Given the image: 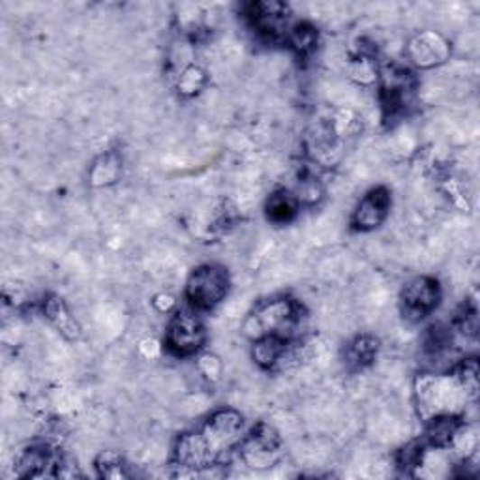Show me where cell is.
I'll return each instance as SVG.
<instances>
[{
	"mask_svg": "<svg viewBox=\"0 0 480 480\" xmlns=\"http://www.w3.org/2000/svg\"><path fill=\"white\" fill-rule=\"evenodd\" d=\"M415 405L420 419L426 422L434 417L458 415L462 417L466 407L476 400L460 374L454 368L447 374L426 372L417 375L413 383Z\"/></svg>",
	"mask_w": 480,
	"mask_h": 480,
	"instance_id": "obj_1",
	"label": "cell"
},
{
	"mask_svg": "<svg viewBox=\"0 0 480 480\" xmlns=\"http://www.w3.org/2000/svg\"><path fill=\"white\" fill-rule=\"evenodd\" d=\"M198 431L208 469L222 467L236 456L245 438V419L236 410L224 407L214 411Z\"/></svg>",
	"mask_w": 480,
	"mask_h": 480,
	"instance_id": "obj_2",
	"label": "cell"
},
{
	"mask_svg": "<svg viewBox=\"0 0 480 480\" xmlns=\"http://www.w3.org/2000/svg\"><path fill=\"white\" fill-rule=\"evenodd\" d=\"M300 323V304L290 297H276L259 302L245 321V336L252 342L265 336H287Z\"/></svg>",
	"mask_w": 480,
	"mask_h": 480,
	"instance_id": "obj_3",
	"label": "cell"
},
{
	"mask_svg": "<svg viewBox=\"0 0 480 480\" xmlns=\"http://www.w3.org/2000/svg\"><path fill=\"white\" fill-rule=\"evenodd\" d=\"M231 280L224 267L220 265H201L189 274L184 295L191 308L199 311L214 309L229 293Z\"/></svg>",
	"mask_w": 480,
	"mask_h": 480,
	"instance_id": "obj_4",
	"label": "cell"
},
{
	"mask_svg": "<svg viewBox=\"0 0 480 480\" xmlns=\"http://www.w3.org/2000/svg\"><path fill=\"white\" fill-rule=\"evenodd\" d=\"M282 447L283 443L278 429L267 422H259L240 441L236 456L250 469L265 471L280 462Z\"/></svg>",
	"mask_w": 480,
	"mask_h": 480,
	"instance_id": "obj_5",
	"label": "cell"
},
{
	"mask_svg": "<svg viewBox=\"0 0 480 480\" xmlns=\"http://www.w3.org/2000/svg\"><path fill=\"white\" fill-rule=\"evenodd\" d=\"M207 342V328L194 311L179 309L165 330V349L173 356L198 355Z\"/></svg>",
	"mask_w": 480,
	"mask_h": 480,
	"instance_id": "obj_6",
	"label": "cell"
},
{
	"mask_svg": "<svg viewBox=\"0 0 480 480\" xmlns=\"http://www.w3.org/2000/svg\"><path fill=\"white\" fill-rule=\"evenodd\" d=\"M402 311L407 319L420 321L434 314L441 302V285L431 276H417L405 283L400 295Z\"/></svg>",
	"mask_w": 480,
	"mask_h": 480,
	"instance_id": "obj_7",
	"label": "cell"
},
{
	"mask_svg": "<svg viewBox=\"0 0 480 480\" xmlns=\"http://www.w3.org/2000/svg\"><path fill=\"white\" fill-rule=\"evenodd\" d=\"M252 29L265 40H285L291 31V10L276 0H261L246 8Z\"/></svg>",
	"mask_w": 480,
	"mask_h": 480,
	"instance_id": "obj_8",
	"label": "cell"
},
{
	"mask_svg": "<svg viewBox=\"0 0 480 480\" xmlns=\"http://www.w3.org/2000/svg\"><path fill=\"white\" fill-rule=\"evenodd\" d=\"M452 55L450 42L438 31H424L410 40L407 45V57L420 68L431 69L445 64Z\"/></svg>",
	"mask_w": 480,
	"mask_h": 480,
	"instance_id": "obj_9",
	"label": "cell"
},
{
	"mask_svg": "<svg viewBox=\"0 0 480 480\" xmlns=\"http://www.w3.org/2000/svg\"><path fill=\"white\" fill-rule=\"evenodd\" d=\"M391 205H392L391 191L385 186L372 188L353 210L351 216L353 229L368 233L381 227L389 218Z\"/></svg>",
	"mask_w": 480,
	"mask_h": 480,
	"instance_id": "obj_10",
	"label": "cell"
},
{
	"mask_svg": "<svg viewBox=\"0 0 480 480\" xmlns=\"http://www.w3.org/2000/svg\"><path fill=\"white\" fill-rule=\"evenodd\" d=\"M62 454L47 445H32L23 450L15 460V475L21 478L57 476Z\"/></svg>",
	"mask_w": 480,
	"mask_h": 480,
	"instance_id": "obj_11",
	"label": "cell"
},
{
	"mask_svg": "<svg viewBox=\"0 0 480 480\" xmlns=\"http://www.w3.org/2000/svg\"><path fill=\"white\" fill-rule=\"evenodd\" d=\"M43 316L66 340L76 342L81 338V327L78 319L71 316L69 308L59 295H50L43 300Z\"/></svg>",
	"mask_w": 480,
	"mask_h": 480,
	"instance_id": "obj_12",
	"label": "cell"
},
{
	"mask_svg": "<svg viewBox=\"0 0 480 480\" xmlns=\"http://www.w3.org/2000/svg\"><path fill=\"white\" fill-rule=\"evenodd\" d=\"M379 353V340L372 334H358L346 346L344 349V363L351 370H365L370 365H374V360L377 358Z\"/></svg>",
	"mask_w": 480,
	"mask_h": 480,
	"instance_id": "obj_13",
	"label": "cell"
},
{
	"mask_svg": "<svg viewBox=\"0 0 480 480\" xmlns=\"http://www.w3.org/2000/svg\"><path fill=\"white\" fill-rule=\"evenodd\" d=\"M462 417L458 415H443L426 420L424 429V443L429 448H443L447 450L456 436V431L462 426Z\"/></svg>",
	"mask_w": 480,
	"mask_h": 480,
	"instance_id": "obj_14",
	"label": "cell"
},
{
	"mask_svg": "<svg viewBox=\"0 0 480 480\" xmlns=\"http://www.w3.org/2000/svg\"><path fill=\"white\" fill-rule=\"evenodd\" d=\"M120 175H123V158L116 151H107L92 162L88 180L94 188H107L116 184Z\"/></svg>",
	"mask_w": 480,
	"mask_h": 480,
	"instance_id": "obj_15",
	"label": "cell"
},
{
	"mask_svg": "<svg viewBox=\"0 0 480 480\" xmlns=\"http://www.w3.org/2000/svg\"><path fill=\"white\" fill-rule=\"evenodd\" d=\"M300 205L297 198L287 189H276L265 203V214L269 222L276 226H285L297 218Z\"/></svg>",
	"mask_w": 480,
	"mask_h": 480,
	"instance_id": "obj_16",
	"label": "cell"
},
{
	"mask_svg": "<svg viewBox=\"0 0 480 480\" xmlns=\"http://www.w3.org/2000/svg\"><path fill=\"white\" fill-rule=\"evenodd\" d=\"M349 79L358 87H372L379 81V66L375 55L355 53L347 64Z\"/></svg>",
	"mask_w": 480,
	"mask_h": 480,
	"instance_id": "obj_17",
	"label": "cell"
},
{
	"mask_svg": "<svg viewBox=\"0 0 480 480\" xmlns=\"http://www.w3.org/2000/svg\"><path fill=\"white\" fill-rule=\"evenodd\" d=\"M285 42L299 57H308L318 47V29L306 21L297 23V25L291 27L290 34H287Z\"/></svg>",
	"mask_w": 480,
	"mask_h": 480,
	"instance_id": "obj_18",
	"label": "cell"
},
{
	"mask_svg": "<svg viewBox=\"0 0 480 480\" xmlns=\"http://www.w3.org/2000/svg\"><path fill=\"white\" fill-rule=\"evenodd\" d=\"M96 473L100 478H111V480H120L128 478V464L125 460V456L116 450H104L94 460Z\"/></svg>",
	"mask_w": 480,
	"mask_h": 480,
	"instance_id": "obj_19",
	"label": "cell"
},
{
	"mask_svg": "<svg viewBox=\"0 0 480 480\" xmlns=\"http://www.w3.org/2000/svg\"><path fill=\"white\" fill-rule=\"evenodd\" d=\"M207 71L198 64H189L180 71L177 79V90L184 98H191V96H198L207 87Z\"/></svg>",
	"mask_w": 480,
	"mask_h": 480,
	"instance_id": "obj_20",
	"label": "cell"
},
{
	"mask_svg": "<svg viewBox=\"0 0 480 480\" xmlns=\"http://www.w3.org/2000/svg\"><path fill=\"white\" fill-rule=\"evenodd\" d=\"M293 196L297 198L299 205L316 207L325 198V186L316 175L306 173L299 179V184H297V189H295Z\"/></svg>",
	"mask_w": 480,
	"mask_h": 480,
	"instance_id": "obj_21",
	"label": "cell"
},
{
	"mask_svg": "<svg viewBox=\"0 0 480 480\" xmlns=\"http://www.w3.org/2000/svg\"><path fill=\"white\" fill-rule=\"evenodd\" d=\"M198 370L199 374L208 379L210 383L220 381L222 374H224V365H222V358L216 356L212 353H203L198 358Z\"/></svg>",
	"mask_w": 480,
	"mask_h": 480,
	"instance_id": "obj_22",
	"label": "cell"
},
{
	"mask_svg": "<svg viewBox=\"0 0 480 480\" xmlns=\"http://www.w3.org/2000/svg\"><path fill=\"white\" fill-rule=\"evenodd\" d=\"M152 306H154V309L158 311V314H170V311L175 309L177 300H175V297L170 295V293H160V295L154 297Z\"/></svg>",
	"mask_w": 480,
	"mask_h": 480,
	"instance_id": "obj_23",
	"label": "cell"
},
{
	"mask_svg": "<svg viewBox=\"0 0 480 480\" xmlns=\"http://www.w3.org/2000/svg\"><path fill=\"white\" fill-rule=\"evenodd\" d=\"M139 349L147 358H154L160 353V344L156 340H145V342H141Z\"/></svg>",
	"mask_w": 480,
	"mask_h": 480,
	"instance_id": "obj_24",
	"label": "cell"
}]
</instances>
